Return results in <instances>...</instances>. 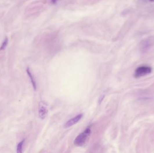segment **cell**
<instances>
[{"instance_id":"obj_1","label":"cell","mask_w":154,"mask_h":153,"mask_svg":"<svg viewBox=\"0 0 154 153\" xmlns=\"http://www.w3.org/2000/svg\"><path fill=\"white\" fill-rule=\"evenodd\" d=\"M90 127H89L82 133L80 134L74 141V145L77 146H83L88 142L91 134Z\"/></svg>"},{"instance_id":"obj_2","label":"cell","mask_w":154,"mask_h":153,"mask_svg":"<svg viewBox=\"0 0 154 153\" xmlns=\"http://www.w3.org/2000/svg\"><path fill=\"white\" fill-rule=\"evenodd\" d=\"M154 44V37L144 40L140 43V48L142 52H147Z\"/></svg>"},{"instance_id":"obj_3","label":"cell","mask_w":154,"mask_h":153,"mask_svg":"<svg viewBox=\"0 0 154 153\" xmlns=\"http://www.w3.org/2000/svg\"><path fill=\"white\" fill-rule=\"evenodd\" d=\"M152 68L150 67L143 66H141L136 70L135 72V76L136 77H140L146 76L151 73Z\"/></svg>"},{"instance_id":"obj_4","label":"cell","mask_w":154,"mask_h":153,"mask_svg":"<svg viewBox=\"0 0 154 153\" xmlns=\"http://www.w3.org/2000/svg\"><path fill=\"white\" fill-rule=\"evenodd\" d=\"M48 111L46 103L44 102H40L38 107V113L40 118L41 120L45 119L48 115Z\"/></svg>"},{"instance_id":"obj_5","label":"cell","mask_w":154,"mask_h":153,"mask_svg":"<svg viewBox=\"0 0 154 153\" xmlns=\"http://www.w3.org/2000/svg\"><path fill=\"white\" fill-rule=\"evenodd\" d=\"M83 114H80L76 116L75 117L72 118L71 120H69L66 124L65 127L66 128H68L75 125L76 124L78 123L81 119L83 117Z\"/></svg>"},{"instance_id":"obj_6","label":"cell","mask_w":154,"mask_h":153,"mask_svg":"<svg viewBox=\"0 0 154 153\" xmlns=\"http://www.w3.org/2000/svg\"><path fill=\"white\" fill-rule=\"evenodd\" d=\"M27 72L29 76V77L30 78L31 81L32 83V85H33V88H34V89H36V85L35 81L34 80V78H33V76H32V75L29 69L28 68L27 70Z\"/></svg>"},{"instance_id":"obj_7","label":"cell","mask_w":154,"mask_h":153,"mask_svg":"<svg viewBox=\"0 0 154 153\" xmlns=\"http://www.w3.org/2000/svg\"><path fill=\"white\" fill-rule=\"evenodd\" d=\"M24 142V140H23L22 141L19 142L17 145V152L18 153H21L22 152L23 145Z\"/></svg>"},{"instance_id":"obj_8","label":"cell","mask_w":154,"mask_h":153,"mask_svg":"<svg viewBox=\"0 0 154 153\" xmlns=\"http://www.w3.org/2000/svg\"><path fill=\"white\" fill-rule=\"evenodd\" d=\"M8 38H6L4 40V42L3 43L1 44V47L0 48V51H2L5 49L6 48V46H7V44H8Z\"/></svg>"},{"instance_id":"obj_9","label":"cell","mask_w":154,"mask_h":153,"mask_svg":"<svg viewBox=\"0 0 154 153\" xmlns=\"http://www.w3.org/2000/svg\"><path fill=\"white\" fill-rule=\"evenodd\" d=\"M150 1H151V2H154V0H150Z\"/></svg>"}]
</instances>
